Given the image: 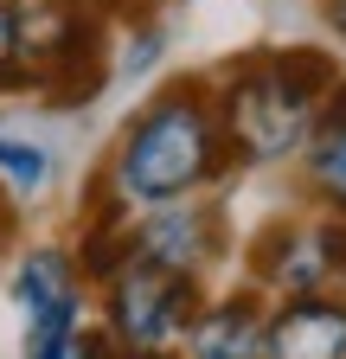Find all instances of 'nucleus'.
Listing matches in <instances>:
<instances>
[{"mask_svg":"<svg viewBox=\"0 0 346 359\" xmlns=\"http://www.w3.org/2000/svg\"><path fill=\"white\" fill-rule=\"evenodd\" d=\"M231 142H225V122L219 103L193 83H173L122 128V148L103 187L122 205H167V199H193L212 173L225 167Z\"/></svg>","mask_w":346,"mask_h":359,"instance_id":"obj_1","label":"nucleus"},{"mask_svg":"<svg viewBox=\"0 0 346 359\" xmlns=\"http://www.w3.org/2000/svg\"><path fill=\"white\" fill-rule=\"evenodd\" d=\"M333 65L327 52H270L244 65L219 103V122H225V142L237 161H282L295 148H308V135L321 122V97L333 90Z\"/></svg>","mask_w":346,"mask_h":359,"instance_id":"obj_2","label":"nucleus"},{"mask_svg":"<svg viewBox=\"0 0 346 359\" xmlns=\"http://www.w3.org/2000/svg\"><path fill=\"white\" fill-rule=\"evenodd\" d=\"M193 308H199V283L180 276V269L141 263V257H128L116 276L103 283V314H109L116 353H154V346H173V340L186 334Z\"/></svg>","mask_w":346,"mask_h":359,"instance_id":"obj_3","label":"nucleus"},{"mask_svg":"<svg viewBox=\"0 0 346 359\" xmlns=\"http://www.w3.org/2000/svg\"><path fill=\"white\" fill-rule=\"evenodd\" d=\"M263 283H276L282 295H321L333 276H346V218H321V224H295V231H270V244L256 250Z\"/></svg>","mask_w":346,"mask_h":359,"instance_id":"obj_4","label":"nucleus"},{"mask_svg":"<svg viewBox=\"0 0 346 359\" xmlns=\"http://www.w3.org/2000/svg\"><path fill=\"white\" fill-rule=\"evenodd\" d=\"M128 257L160 263V269H180V276H199V263L212 257V212L193 205V199L148 205L141 224H128Z\"/></svg>","mask_w":346,"mask_h":359,"instance_id":"obj_5","label":"nucleus"},{"mask_svg":"<svg viewBox=\"0 0 346 359\" xmlns=\"http://www.w3.org/2000/svg\"><path fill=\"white\" fill-rule=\"evenodd\" d=\"M263 359H346V302L289 295L276 321H263Z\"/></svg>","mask_w":346,"mask_h":359,"instance_id":"obj_6","label":"nucleus"},{"mask_svg":"<svg viewBox=\"0 0 346 359\" xmlns=\"http://www.w3.org/2000/svg\"><path fill=\"white\" fill-rule=\"evenodd\" d=\"M180 340L186 359H263V314L250 295H225L212 308H193Z\"/></svg>","mask_w":346,"mask_h":359,"instance_id":"obj_7","label":"nucleus"},{"mask_svg":"<svg viewBox=\"0 0 346 359\" xmlns=\"http://www.w3.org/2000/svg\"><path fill=\"white\" fill-rule=\"evenodd\" d=\"M308 180H314V193L327 199V212L346 218V83L333 90L327 116L308 135Z\"/></svg>","mask_w":346,"mask_h":359,"instance_id":"obj_8","label":"nucleus"},{"mask_svg":"<svg viewBox=\"0 0 346 359\" xmlns=\"http://www.w3.org/2000/svg\"><path fill=\"white\" fill-rule=\"evenodd\" d=\"M71 295H77V257H71V250L39 244V250L20 257V269H13V302H20L26 314L52 308V302H71Z\"/></svg>","mask_w":346,"mask_h":359,"instance_id":"obj_9","label":"nucleus"},{"mask_svg":"<svg viewBox=\"0 0 346 359\" xmlns=\"http://www.w3.org/2000/svg\"><path fill=\"white\" fill-rule=\"evenodd\" d=\"M0 187H7L13 199H32L52 187V148L26 142V135H7L0 128Z\"/></svg>","mask_w":346,"mask_h":359,"instance_id":"obj_10","label":"nucleus"},{"mask_svg":"<svg viewBox=\"0 0 346 359\" xmlns=\"http://www.w3.org/2000/svg\"><path fill=\"white\" fill-rule=\"evenodd\" d=\"M71 340H77V295L26 314V359H64Z\"/></svg>","mask_w":346,"mask_h":359,"instance_id":"obj_11","label":"nucleus"},{"mask_svg":"<svg viewBox=\"0 0 346 359\" xmlns=\"http://www.w3.org/2000/svg\"><path fill=\"white\" fill-rule=\"evenodd\" d=\"M32 71L20 65V7L0 0V90H26Z\"/></svg>","mask_w":346,"mask_h":359,"instance_id":"obj_12","label":"nucleus"},{"mask_svg":"<svg viewBox=\"0 0 346 359\" xmlns=\"http://www.w3.org/2000/svg\"><path fill=\"white\" fill-rule=\"evenodd\" d=\"M160 45H167V32L160 26H141V39H128V52H122V71L128 77H148L160 65Z\"/></svg>","mask_w":346,"mask_h":359,"instance_id":"obj_13","label":"nucleus"},{"mask_svg":"<svg viewBox=\"0 0 346 359\" xmlns=\"http://www.w3.org/2000/svg\"><path fill=\"white\" fill-rule=\"evenodd\" d=\"M64 359H122V353H116V340H109V334H77Z\"/></svg>","mask_w":346,"mask_h":359,"instance_id":"obj_14","label":"nucleus"},{"mask_svg":"<svg viewBox=\"0 0 346 359\" xmlns=\"http://www.w3.org/2000/svg\"><path fill=\"white\" fill-rule=\"evenodd\" d=\"M327 26H333V32L346 39V0H327Z\"/></svg>","mask_w":346,"mask_h":359,"instance_id":"obj_15","label":"nucleus"}]
</instances>
